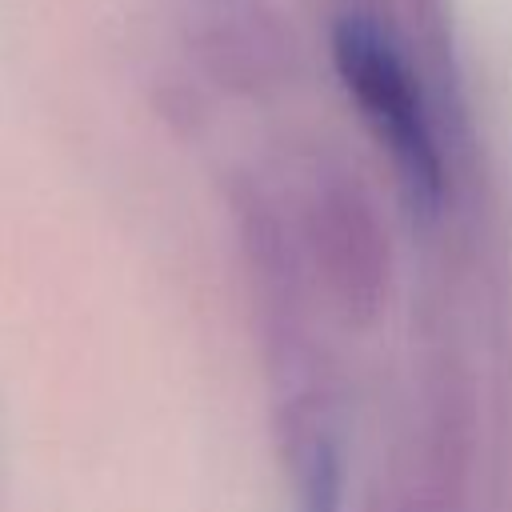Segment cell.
<instances>
[{"label":"cell","instance_id":"7a4b0ae2","mask_svg":"<svg viewBox=\"0 0 512 512\" xmlns=\"http://www.w3.org/2000/svg\"><path fill=\"white\" fill-rule=\"evenodd\" d=\"M300 512H340V460L328 440H312L300 452Z\"/></svg>","mask_w":512,"mask_h":512},{"label":"cell","instance_id":"6da1fadb","mask_svg":"<svg viewBox=\"0 0 512 512\" xmlns=\"http://www.w3.org/2000/svg\"><path fill=\"white\" fill-rule=\"evenodd\" d=\"M332 60L344 92L388 152L404 196L432 212L444 192V160L432 116L400 44L368 16H344L332 32Z\"/></svg>","mask_w":512,"mask_h":512}]
</instances>
